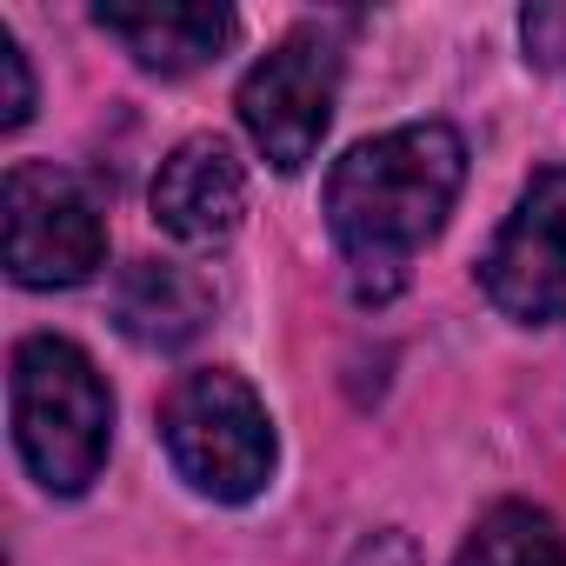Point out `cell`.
Returning a JSON list of instances; mask_svg holds the SVG:
<instances>
[{"label": "cell", "instance_id": "1", "mask_svg": "<svg viewBox=\"0 0 566 566\" xmlns=\"http://www.w3.org/2000/svg\"><path fill=\"white\" fill-rule=\"evenodd\" d=\"M467 180V147L447 120H413L347 147L327 174V227L354 266V294L387 301L407 260L447 227Z\"/></svg>", "mask_w": 566, "mask_h": 566}, {"label": "cell", "instance_id": "2", "mask_svg": "<svg viewBox=\"0 0 566 566\" xmlns=\"http://www.w3.org/2000/svg\"><path fill=\"white\" fill-rule=\"evenodd\" d=\"M8 394H14V440L28 473L48 493H87L114 440V394L101 367L61 334H34L14 347Z\"/></svg>", "mask_w": 566, "mask_h": 566}, {"label": "cell", "instance_id": "3", "mask_svg": "<svg viewBox=\"0 0 566 566\" xmlns=\"http://www.w3.org/2000/svg\"><path fill=\"white\" fill-rule=\"evenodd\" d=\"M160 440H167V460L180 467V480L227 506L253 500L273 473V420H266L260 394L227 367L174 380V394L160 407Z\"/></svg>", "mask_w": 566, "mask_h": 566}, {"label": "cell", "instance_id": "4", "mask_svg": "<svg viewBox=\"0 0 566 566\" xmlns=\"http://www.w3.org/2000/svg\"><path fill=\"white\" fill-rule=\"evenodd\" d=\"M8 273L21 287H81V280L107 260V220L87 180L48 160H14L8 187Z\"/></svg>", "mask_w": 566, "mask_h": 566}, {"label": "cell", "instance_id": "5", "mask_svg": "<svg viewBox=\"0 0 566 566\" xmlns=\"http://www.w3.org/2000/svg\"><path fill=\"white\" fill-rule=\"evenodd\" d=\"M334 94H340V54L321 34H287L247 67L233 107H240V127L253 134V147L280 174H301L321 154V134L334 120Z\"/></svg>", "mask_w": 566, "mask_h": 566}, {"label": "cell", "instance_id": "6", "mask_svg": "<svg viewBox=\"0 0 566 566\" xmlns=\"http://www.w3.org/2000/svg\"><path fill=\"white\" fill-rule=\"evenodd\" d=\"M486 301L520 327L566 321V167H539L480 260Z\"/></svg>", "mask_w": 566, "mask_h": 566}, {"label": "cell", "instance_id": "7", "mask_svg": "<svg viewBox=\"0 0 566 566\" xmlns=\"http://www.w3.org/2000/svg\"><path fill=\"white\" fill-rule=\"evenodd\" d=\"M240 213H247V174H240L227 140L200 134V140H180L160 160V174H154V220L174 240L220 247V240H233Z\"/></svg>", "mask_w": 566, "mask_h": 566}, {"label": "cell", "instance_id": "8", "mask_svg": "<svg viewBox=\"0 0 566 566\" xmlns=\"http://www.w3.org/2000/svg\"><path fill=\"white\" fill-rule=\"evenodd\" d=\"M207 321H213V287L193 266H174V260H134V266H120V280H114V327L134 347L174 354V347L200 340Z\"/></svg>", "mask_w": 566, "mask_h": 566}, {"label": "cell", "instance_id": "9", "mask_svg": "<svg viewBox=\"0 0 566 566\" xmlns=\"http://www.w3.org/2000/svg\"><path fill=\"white\" fill-rule=\"evenodd\" d=\"M101 34H114L147 74H193L220 61L240 34L233 8H101Z\"/></svg>", "mask_w": 566, "mask_h": 566}, {"label": "cell", "instance_id": "10", "mask_svg": "<svg viewBox=\"0 0 566 566\" xmlns=\"http://www.w3.org/2000/svg\"><path fill=\"white\" fill-rule=\"evenodd\" d=\"M453 566H566V539H559L553 513H539L526 500H506L467 533Z\"/></svg>", "mask_w": 566, "mask_h": 566}, {"label": "cell", "instance_id": "11", "mask_svg": "<svg viewBox=\"0 0 566 566\" xmlns=\"http://www.w3.org/2000/svg\"><path fill=\"white\" fill-rule=\"evenodd\" d=\"M28 114H34V74H28L21 41L0 28V127H21Z\"/></svg>", "mask_w": 566, "mask_h": 566}, {"label": "cell", "instance_id": "12", "mask_svg": "<svg viewBox=\"0 0 566 566\" xmlns=\"http://www.w3.org/2000/svg\"><path fill=\"white\" fill-rule=\"evenodd\" d=\"M347 566H420V553H413V539H407V533H374Z\"/></svg>", "mask_w": 566, "mask_h": 566}]
</instances>
